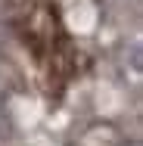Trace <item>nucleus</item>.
<instances>
[{
	"instance_id": "nucleus-1",
	"label": "nucleus",
	"mask_w": 143,
	"mask_h": 146,
	"mask_svg": "<svg viewBox=\"0 0 143 146\" xmlns=\"http://www.w3.org/2000/svg\"><path fill=\"white\" fill-rule=\"evenodd\" d=\"M19 34L37 62V68L47 81V90L59 93L65 87V81L75 75V50H72V40L59 22L56 6L34 3L19 19Z\"/></svg>"
}]
</instances>
